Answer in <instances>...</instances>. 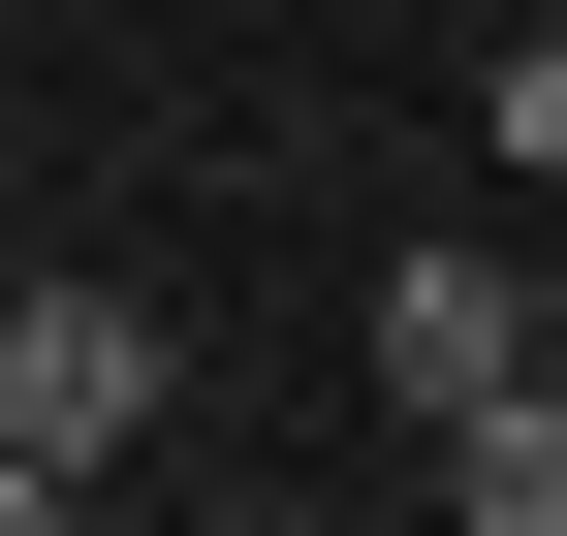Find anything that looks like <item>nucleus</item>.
<instances>
[{
    "mask_svg": "<svg viewBox=\"0 0 567 536\" xmlns=\"http://www.w3.org/2000/svg\"><path fill=\"white\" fill-rule=\"evenodd\" d=\"M473 126H505V189H567V0L505 32V95H473Z\"/></svg>",
    "mask_w": 567,
    "mask_h": 536,
    "instance_id": "nucleus-4",
    "label": "nucleus"
},
{
    "mask_svg": "<svg viewBox=\"0 0 567 536\" xmlns=\"http://www.w3.org/2000/svg\"><path fill=\"white\" fill-rule=\"evenodd\" d=\"M410 442H442L473 536H567V379H473V411H410Z\"/></svg>",
    "mask_w": 567,
    "mask_h": 536,
    "instance_id": "nucleus-3",
    "label": "nucleus"
},
{
    "mask_svg": "<svg viewBox=\"0 0 567 536\" xmlns=\"http://www.w3.org/2000/svg\"><path fill=\"white\" fill-rule=\"evenodd\" d=\"M473 379H536V285H505V252H410V285H379V411H473Z\"/></svg>",
    "mask_w": 567,
    "mask_h": 536,
    "instance_id": "nucleus-2",
    "label": "nucleus"
},
{
    "mask_svg": "<svg viewBox=\"0 0 567 536\" xmlns=\"http://www.w3.org/2000/svg\"><path fill=\"white\" fill-rule=\"evenodd\" d=\"M158 442V316L126 285H0V505H95Z\"/></svg>",
    "mask_w": 567,
    "mask_h": 536,
    "instance_id": "nucleus-1",
    "label": "nucleus"
}]
</instances>
